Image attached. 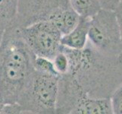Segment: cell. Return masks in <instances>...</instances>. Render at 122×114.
<instances>
[{"mask_svg": "<svg viewBox=\"0 0 122 114\" xmlns=\"http://www.w3.org/2000/svg\"><path fill=\"white\" fill-rule=\"evenodd\" d=\"M61 50L68 59V73L91 98H110L122 83V54L104 53L89 41L82 49L62 46Z\"/></svg>", "mask_w": 122, "mask_h": 114, "instance_id": "obj_1", "label": "cell"}, {"mask_svg": "<svg viewBox=\"0 0 122 114\" xmlns=\"http://www.w3.org/2000/svg\"><path fill=\"white\" fill-rule=\"evenodd\" d=\"M36 56L13 25L4 31L0 45V100L4 103H17L30 74L35 70Z\"/></svg>", "mask_w": 122, "mask_h": 114, "instance_id": "obj_2", "label": "cell"}, {"mask_svg": "<svg viewBox=\"0 0 122 114\" xmlns=\"http://www.w3.org/2000/svg\"><path fill=\"white\" fill-rule=\"evenodd\" d=\"M80 16L70 0H18L14 25L24 27L39 22H48L68 33L77 24Z\"/></svg>", "mask_w": 122, "mask_h": 114, "instance_id": "obj_3", "label": "cell"}, {"mask_svg": "<svg viewBox=\"0 0 122 114\" xmlns=\"http://www.w3.org/2000/svg\"><path fill=\"white\" fill-rule=\"evenodd\" d=\"M59 78L60 76L33 71L24 84L17 101L22 112L56 113Z\"/></svg>", "mask_w": 122, "mask_h": 114, "instance_id": "obj_4", "label": "cell"}, {"mask_svg": "<svg viewBox=\"0 0 122 114\" xmlns=\"http://www.w3.org/2000/svg\"><path fill=\"white\" fill-rule=\"evenodd\" d=\"M89 43L107 54H122V38L114 10L101 8L90 18Z\"/></svg>", "mask_w": 122, "mask_h": 114, "instance_id": "obj_5", "label": "cell"}, {"mask_svg": "<svg viewBox=\"0 0 122 114\" xmlns=\"http://www.w3.org/2000/svg\"><path fill=\"white\" fill-rule=\"evenodd\" d=\"M25 43L36 56L52 60L61 51L62 33L56 25L48 22H39L20 27Z\"/></svg>", "mask_w": 122, "mask_h": 114, "instance_id": "obj_6", "label": "cell"}, {"mask_svg": "<svg viewBox=\"0 0 122 114\" xmlns=\"http://www.w3.org/2000/svg\"><path fill=\"white\" fill-rule=\"evenodd\" d=\"M79 99L72 114H113L110 98H91L84 93Z\"/></svg>", "mask_w": 122, "mask_h": 114, "instance_id": "obj_7", "label": "cell"}, {"mask_svg": "<svg viewBox=\"0 0 122 114\" xmlns=\"http://www.w3.org/2000/svg\"><path fill=\"white\" fill-rule=\"evenodd\" d=\"M90 26V18L80 17L77 24L73 29L63 34L61 45L73 49H82L88 42V31Z\"/></svg>", "mask_w": 122, "mask_h": 114, "instance_id": "obj_8", "label": "cell"}, {"mask_svg": "<svg viewBox=\"0 0 122 114\" xmlns=\"http://www.w3.org/2000/svg\"><path fill=\"white\" fill-rule=\"evenodd\" d=\"M18 0H0V29L13 26L15 22Z\"/></svg>", "mask_w": 122, "mask_h": 114, "instance_id": "obj_9", "label": "cell"}, {"mask_svg": "<svg viewBox=\"0 0 122 114\" xmlns=\"http://www.w3.org/2000/svg\"><path fill=\"white\" fill-rule=\"evenodd\" d=\"M74 11L81 16L90 18L102 8L99 0H70Z\"/></svg>", "mask_w": 122, "mask_h": 114, "instance_id": "obj_10", "label": "cell"}, {"mask_svg": "<svg viewBox=\"0 0 122 114\" xmlns=\"http://www.w3.org/2000/svg\"><path fill=\"white\" fill-rule=\"evenodd\" d=\"M34 69L35 70L44 74L60 76L55 69L52 60H49L47 58L36 56L34 60Z\"/></svg>", "mask_w": 122, "mask_h": 114, "instance_id": "obj_11", "label": "cell"}, {"mask_svg": "<svg viewBox=\"0 0 122 114\" xmlns=\"http://www.w3.org/2000/svg\"><path fill=\"white\" fill-rule=\"evenodd\" d=\"M53 64L55 66V69L58 71V73L60 75L68 73L69 69V62L68 56L66 54L62 51L61 49V51L58 52L56 56L52 60Z\"/></svg>", "mask_w": 122, "mask_h": 114, "instance_id": "obj_12", "label": "cell"}, {"mask_svg": "<svg viewBox=\"0 0 122 114\" xmlns=\"http://www.w3.org/2000/svg\"><path fill=\"white\" fill-rule=\"evenodd\" d=\"M113 114H122V83L110 97Z\"/></svg>", "mask_w": 122, "mask_h": 114, "instance_id": "obj_13", "label": "cell"}, {"mask_svg": "<svg viewBox=\"0 0 122 114\" xmlns=\"http://www.w3.org/2000/svg\"><path fill=\"white\" fill-rule=\"evenodd\" d=\"M22 109L18 103H5L2 109V114H18L21 113Z\"/></svg>", "mask_w": 122, "mask_h": 114, "instance_id": "obj_14", "label": "cell"}, {"mask_svg": "<svg viewBox=\"0 0 122 114\" xmlns=\"http://www.w3.org/2000/svg\"><path fill=\"white\" fill-rule=\"evenodd\" d=\"M102 8L114 10L121 0H99Z\"/></svg>", "mask_w": 122, "mask_h": 114, "instance_id": "obj_15", "label": "cell"}, {"mask_svg": "<svg viewBox=\"0 0 122 114\" xmlns=\"http://www.w3.org/2000/svg\"><path fill=\"white\" fill-rule=\"evenodd\" d=\"M114 11H115L116 18L117 20V23H118V25H119L121 38H122V0L119 2L118 5L116 6Z\"/></svg>", "mask_w": 122, "mask_h": 114, "instance_id": "obj_16", "label": "cell"}, {"mask_svg": "<svg viewBox=\"0 0 122 114\" xmlns=\"http://www.w3.org/2000/svg\"><path fill=\"white\" fill-rule=\"evenodd\" d=\"M4 31H5V30H2V29H0V45H1L2 40V38H3Z\"/></svg>", "mask_w": 122, "mask_h": 114, "instance_id": "obj_17", "label": "cell"}, {"mask_svg": "<svg viewBox=\"0 0 122 114\" xmlns=\"http://www.w3.org/2000/svg\"><path fill=\"white\" fill-rule=\"evenodd\" d=\"M5 103H4L2 101L0 100V114H2V109H3V107Z\"/></svg>", "mask_w": 122, "mask_h": 114, "instance_id": "obj_18", "label": "cell"}]
</instances>
